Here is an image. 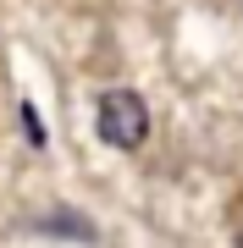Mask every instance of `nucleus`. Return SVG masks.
<instances>
[{
    "label": "nucleus",
    "instance_id": "obj_1",
    "mask_svg": "<svg viewBox=\"0 0 243 248\" xmlns=\"http://www.w3.org/2000/svg\"><path fill=\"white\" fill-rule=\"evenodd\" d=\"M94 127L111 149H138L149 138V110L133 89H105L99 94V110H94Z\"/></svg>",
    "mask_w": 243,
    "mask_h": 248
}]
</instances>
